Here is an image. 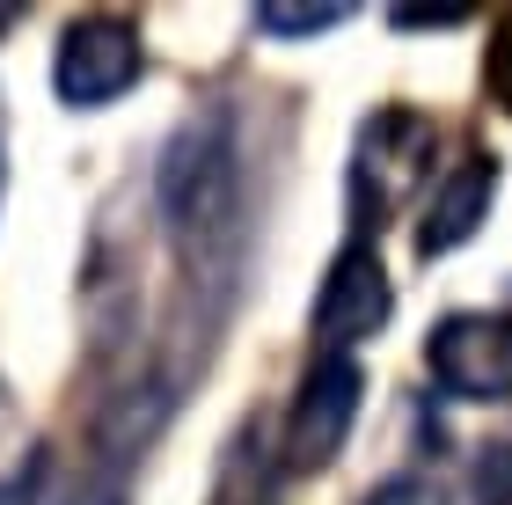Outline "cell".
<instances>
[{
	"label": "cell",
	"instance_id": "2",
	"mask_svg": "<svg viewBox=\"0 0 512 505\" xmlns=\"http://www.w3.org/2000/svg\"><path fill=\"white\" fill-rule=\"evenodd\" d=\"M432 154H439V125L410 103H388L359 125V147H352V213L366 227H381L388 213H403L417 198V183L432 176Z\"/></svg>",
	"mask_w": 512,
	"mask_h": 505
},
{
	"label": "cell",
	"instance_id": "1",
	"mask_svg": "<svg viewBox=\"0 0 512 505\" xmlns=\"http://www.w3.org/2000/svg\"><path fill=\"white\" fill-rule=\"evenodd\" d=\"M154 198H161V220H169V242L191 271V286H213L227 301V286L242 271V169H235L227 110H198L191 125H176Z\"/></svg>",
	"mask_w": 512,
	"mask_h": 505
},
{
	"label": "cell",
	"instance_id": "14",
	"mask_svg": "<svg viewBox=\"0 0 512 505\" xmlns=\"http://www.w3.org/2000/svg\"><path fill=\"white\" fill-rule=\"evenodd\" d=\"M461 8H395V30H454Z\"/></svg>",
	"mask_w": 512,
	"mask_h": 505
},
{
	"label": "cell",
	"instance_id": "11",
	"mask_svg": "<svg viewBox=\"0 0 512 505\" xmlns=\"http://www.w3.org/2000/svg\"><path fill=\"white\" fill-rule=\"evenodd\" d=\"M22 491V432H15V410L0 396V498Z\"/></svg>",
	"mask_w": 512,
	"mask_h": 505
},
{
	"label": "cell",
	"instance_id": "10",
	"mask_svg": "<svg viewBox=\"0 0 512 505\" xmlns=\"http://www.w3.org/2000/svg\"><path fill=\"white\" fill-rule=\"evenodd\" d=\"M483 88H491V103L512 118V8L491 22V52H483Z\"/></svg>",
	"mask_w": 512,
	"mask_h": 505
},
{
	"label": "cell",
	"instance_id": "9",
	"mask_svg": "<svg viewBox=\"0 0 512 505\" xmlns=\"http://www.w3.org/2000/svg\"><path fill=\"white\" fill-rule=\"evenodd\" d=\"M344 15H352L344 0H315V8H286V0H264V8H256V30H264V37H315V30H337Z\"/></svg>",
	"mask_w": 512,
	"mask_h": 505
},
{
	"label": "cell",
	"instance_id": "6",
	"mask_svg": "<svg viewBox=\"0 0 512 505\" xmlns=\"http://www.w3.org/2000/svg\"><path fill=\"white\" fill-rule=\"evenodd\" d=\"M388 315H395V286L381 271V249L374 242L337 249L330 279H322V293H315V344L322 352H344V344L388 330Z\"/></svg>",
	"mask_w": 512,
	"mask_h": 505
},
{
	"label": "cell",
	"instance_id": "7",
	"mask_svg": "<svg viewBox=\"0 0 512 505\" xmlns=\"http://www.w3.org/2000/svg\"><path fill=\"white\" fill-rule=\"evenodd\" d=\"M491 198H498V162L491 154H461L447 169V183L432 191V205L417 213V257L432 264V257H447V249H461L491 220Z\"/></svg>",
	"mask_w": 512,
	"mask_h": 505
},
{
	"label": "cell",
	"instance_id": "5",
	"mask_svg": "<svg viewBox=\"0 0 512 505\" xmlns=\"http://www.w3.org/2000/svg\"><path fill=\"white\" fill-rule=\"evenodd\" d=\"M139 66H147V52H139L132 22L88 15V22H74V30L59 37L52 88H59V103H74V110H103V103H118L125 88L139 81Z\"/></svg>",
	"mask_w": 512,
	"mask_h": 505
},
{
	"label": "cell",
	"instance_id": "12",
	"mask_svg": "<svg viewBox=\"0 0 512 505\" xmlns=\"http://www.w3.org/2000/svg\"><path fill=\"white\" fill-rule=\"evenodd\" d=\"M476 498L512 505V447H491V462H476Z\"/></svg>",
	"mask_w": 512,
	"mask_h": 505
},
{
	"label": "cell",
	"instance_id": "8",
	"mask_svg": "<svg viewBox=\"0 0 512 505\" xmlns=\"http://www.w3.org/2000/svg\"><path fill=\"white\" fill-rule=\"evenodd\" d=\"M256 454H264V440H256V432H242L235 454H227V469H220L213 505H264V498H271V462H256Z\"/></svg>",
	"mask_w": 512,
	"mask_h": 505
},
{
	"label": "cell",
	"instance_id": "13",
	"mask_svg": "<svg viewBox=\"0 0 512 505\" xmlns=\"http://www.w3.org/2000/svg\"><path fill=\"white\" fill-rule=\"evenodd\" d=\"M366 505H447V498H439V484H425V476H388L381 491H366Z\"/></svg>",
	"mask_w": 512,
	"mask_h": 505
},
{
	"label": "cell",
	"instance_id": "4",
	"mask_svg": "<svg viewBox=\"0 0 512 505\" xmlns=\"http://www.w3.org/2000/svg\"><path fill=\"white\" fill-rule=\"evenodd\" d=\"M425 366L454 403L512 396V315H447L425 337Z\"/></svg>",
	"mask_w": 512,
	"mask_h": 505
},
{
	"label": "cell",
	"instance_id": "16",
	"mask_svg": "<svg viewBox=\"0 0 512 505\" xmlns=\"http://www.w3.org/2000/svg\"><path fill=\"white\" fill-rule=\"evenodd\" d=\"M0 191H8V162H0Z\"/></svg>",
	"mask_w": 512,
	"mask_h": 505
},
{
	"label": "cell",
	"instance_id": "3",
	"mask_svg": "<svg viewBox=\"0 0 512 505\" xmlns=\"http://www.w3.org/2000/svg\"><path fill=\"white\" fill-rule=\"evenodd\" d=\"M359 396H366V374L352 352H322L308 374H300V396L286 410V454H278V469L286 476H315L337 462L344 432L359 418Z\"/></svg>",
	"mask_w": 512,
	"mask_h": 505
},
{
	"label": "cell",
	"instance_id": "15",
	"mask_svg": "<svg viewBox=\"0 0 512 505\" xmlns=\"http://www.w3.org/2000/svg\"><path fill=\"white\" fill-rule=\"evenodd\" d=\"M0 30H15V8H0Z\"/></svg>",
	"mask_w": 512,
	"mask_h": 505
}]
</instances>
